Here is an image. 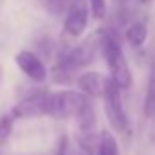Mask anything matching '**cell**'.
I'll use <instances>...</instances> for the list:
<instances>
[{"label":"cell","instance_id":"obj_15","mask_svg":"<svg viewBox=\"0 0 155 155\" xmlns=\"http://www.w3.org/2000/svg\"><path fill=\"white\" fill-rule=\"evenodd\" d=\"M90 11L95 18H104L108 11V2L106 0H90Z\"/></svg>","mask_w":155,"mask_h":155},{"label":"cell","instance_id":"obj_4","mask_svg":"<svg viewBox=\"0 0 155 155\" xmlns=\"http://www.w3.org/2000/svg\"><path fill=\"white\" fill-rule=\"evenodd\" d=\"M120 86L108 77L106 81V90H104V110H106V115H108V120L110 124L113 126L115 131L119 133H130V120H128V115H126V110H124V104H122V95H120Z\"/></svg>","mask_w":155,"mask_h":155},{"label":"cell","instance_id":"obj_11","mask_svg":"<svg viewBox=\"0 0 155 155\" xmlns=\"http://www.w3.org/2000/svg\"><path fill=\"white\" fill-rule=\"evenodd\" d=\"M77 142L88 155H99L101 135H97L95 130L93 131H77Z\"/></svg>","mask_w":155,"mask_h":155},{"label":"cell","instance_id":"obj_17","mask_svg":"<svg viewBox=\"0 0 155 155\" xmlns=\"http://www.w3.org/2000/svg\"><path fill=\"white\" fill-rule=\"evenodd\" d=\"M119 4H120V6H122V8H124V6H126V4H128V0H119Z\"/></svg>","mask_w":155,"mask_h":155},{"label":"cell","instance_id":"obj_8","mask_svg":"<svg viewBox=\"0 0 155 155\" xmlns=\"http://www.w3.org/2000/svg\"><path fill=\"white\" fill-rule=\"evenodd\" d=\"M106 81L108 77L97 73V71H90V73H84L79 77V90L91 97V99H97V97H102L104 95V90H106Z\"/></svg>","mask_w":155,"mask_h":155},{"label":"cell","instance_id":"obj_13","mask_svg":"<svg viewBox=\"0 0 155 155\" xmlns=\"http://www.w3.org/2000/svg\"><path fill=\"white\" fill-rule=\"evenodd\" d=\"M44 9L53 17H62L69 9V0H42Z\"/></svg>","mask_w":155,"mask_h":155},{"label":"cell","instance_id":"obj_9","mask_svg":"<svg viewBox=\"0 0 155 155\" xmlns=\"http://www.w3.org/2000/svg\"><path fill=\"white\" fill-rule=\"evenodd\" d=\"M144 117L151 119L155 117V58L151 60L150 66V75H148V84H146V95H144Z\"/></svg>","mask_w":155,"mask_h":155},{"label":"cell","instance_id":"obj_6","mask_svg":"<svg viewBox=\"0 0 155 155\" xmlns=\"http://www.w3.org/2000/svg\"><path fill=\"white\" fill-rule=\"evenodd\" d=\"M48 101H49V91H35L24 97L11 110V113L15 115V119H31L48 115Z\"/></svg>","mask_w":155,"mask_h":155},{"label":"cell","instance_id":"obj_10","mask_svg":"<svg viewBox=\"0 0 155 155\" xmlns=\"http://www.w3.org/2000/svg\"><path fill=\"white\" fill-rule=\"evenodd\" d=\"M146 38H148V28H146V24L140 22V20L130 24V28L126 29V40L130 42L131 48H140V46H144Z\"/></svg>","mask_w":155,"mask_h":155},{"label":"cell","instance_id":"obj_3","mask_svg":"<svg viewBox=\"0 0 155 155\" xmlns=\"http://www.w3.org/2000/svg\"><path fill=\"white\" fill-rule=\"evenodd\" d=\"M101 38H102V29L95 31L93 35H90L88 38H84L81 44L73 46L71 49H68L60 58H58V64H62L64 68H68L69 71H77L88 64L93 62L97 51L101 49Z\"/></svg>","mask_w":155,"mask_h":155},{"label":"cell","instance_id":"obj_7","mask_svg":"<svg viewBox=\"0 0 155 155\" xmlns=\"http://www.w3.org/2000/svg\"><path fill=\"white\" fill-rule=\"evenodd\" d=\"M15 62H17L18 69L28 77V79H31V81H35V82L46 81L48 69H46L44 62L40 60V57L35 55L33 51H28V49L18 51L17 57H15Z\"/></svg>","mask_w":155,"mask_h":155},{"label":"cell","instance_id":"obj_1","mask_svg":"<svg viewBox=\"0 0 155 155\" xmlns=\"http://www.w3.org/2000/svg\"><path fill=\"white\" fill-rule=\"evenodd\" d=\"M101 51H102V55L106 58V64H108L111 79L122 90H128L131 86V71H130V66H128V60L124 57V51L120 48L119 38L108 29H102Z\"/></svg>","mask_w":155,"mask_h":155},{"label":"cell","instance_id":"obj_16","mask_svg":"<svg viewBox=\"0 0 155 155\" xmlns=\"http://www.w3.org/2000/svg\"><path fill=\"white\" fill-rule=\"evenodd\" d=\"M55 155H68V137H60Z\"/></svg>","mask_w":155,"mask_h":155},{"label":"cell","instance_id":"obj_18","mask_svg":"<svg viewBox=\"0 0 155 155\" xmlns=\"http://www.w3.org/2000/svg\"><path fill=\"white\" fill-rule=\"evenodd\" d=\"M0 155H2V153H0Z\"/></svg>","mask_w":155,"mask_h":155},{"label":"cell","instance_id":"obj_12","mask_svg":"<svg viewBox=\"0 0 155 155\" xmlns=\"http://www.w3.org/2000/svg\"><path fill=\"white\" fill-rule=\"evenodd\" d=\"M99 155H120V151H119V144H117L115 137H113L110 131H102V133H101Z\"/></svg>","mask_w":155,"mask_h":155},{"label":"cell","instance_id":"obj_5","mask_svg":"<svg viewBox=\"0 0 155 155\" xmlns=\"http://www.w3.org/2000/svg\"><path fill=\"white\" fill-rule=\"evenodd\" d=\"M88 0H69V9L64 17V31L69 37H81L88 26Z\"/></svg>","mask_w":155,"mask_h":155},{"label":"cell","instance_id":"obj_2","mask_svg":"<svg viewBox=\"0 0 155 155\" xmlns=\"http://www.w3.org/2000/svg\"><path fill=\"white\" fill-rule=\"evenodd\" d=\"M90 104V97L82 91H57L49 93L48 101V117L64 120V119H75L86 106Z\"/></svg>","mask_w":155,"mask_h":155},{"label":"cell","instance_id":"obj_14","mask_svg":"<svg viewBox=\"0 0 155 155\" xmlns=\"http://www.w3.org/2000/svg\"><path fill=\"white\" fill-rule=\"evenodd\" d=\"M15 115L13 113H8L4 117H0V140H4L11 135L13 131V122H15Z\"/></svg>","mask_w":155,"mask_h":155}]
</instances>
